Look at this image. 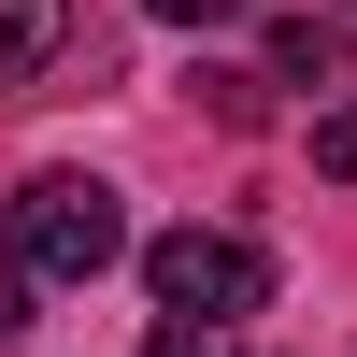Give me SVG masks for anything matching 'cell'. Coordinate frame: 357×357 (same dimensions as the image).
<instances>
[{
    "instance_id": "obj_5",
    "label": "cell",
    "mask_w": 357,
    "mask_h": 357,
    "mask_svg": "<svg viewBox=\"0 0 357 357\" xmlns=\"http://www.w3.org/2000/svg\"><path fill=\"white\" fill-rule=\"evenodd\" d=\"M314 172H329V186H357V114H314Z\"/></svg>"
},
{
    "instance_id": "obj_7",
    "label": "cell",
    "mask_w": 357,
    "mask_h": 357,
    "mask_svg": "<svg viewBox=\"0 0 357 357\" xmlns=\"http://www.w3.org/2000/svg\"><path fill=\"white\" fill-rule=\"evenodd\" d=\"M158 357H229V329H158Z\"/></svg>"
},
{
    "instance_id": "obj_1",
    "label": "cell",
    "mask_w": 357,
    "mask_h": 357,
    "mask_svg": "<svg viewBox=\"0 0 357 357\" xmlns=\"http://www.w3.org/2000/svg\"><path fill=\"white\" fill-rule=\"evenodd\" d=\"M129 257V215H114L100 172H29L15 186V286H100Z\"/></svg>"
},
{
    "instance_id": "obj_3",
    "label": "cell",
    "mask_w": 357,
    "mask_h": 357,
    "mask_svg": "<svg viewBox=\"0 0 357 357\" xmlns=\"http://www.w3.org/2000/svg\"><path fill=\"white\" fill-rule=\"evenodd\" d=\"M57 43H72V0H0V86H29Z\"/></svg>"
},
{
    "instance_id": "obj_8",
    "label": "cell",
    "mask_w": 357,
    "mask_h": 357,
    "mask_svg": "<svg viewBox=\"0 0 357 357\" xmlns=\"http://www.w3.org/2000/svg\"><path fill=\"white\" fill-rule=\"evenodd\" d=\"M15 329H29V286H15V272H0V343H15Z\"/></svg>"
},
{
    "instance_id": "obj_4",
    "label": "cell",
    "mask_w": 357,
    "mask_h": 357,
    "mask_svg": "<svg viewBox=\"0 0 357 357\" xmlns=\"http://www.w3.org/2000/svg\"><path fill=\"white\" fill-rule=\"evenodd\" d=\"M329 72H343V29L329 15H286L272 29V86H329Z\"/></svg>"
},
{
    "instance_id": "obj_2",
    "label": "cell",
    "mask_w": 357,
    "mask_h": 357,
    "mask_svg": "<svg viewBox=\"0 0 357 357\" xmlns=\"http://www.w3.org/2000/svg\"><path fill=\"white\" fill-rule=\"evenodd\" d=\"M143 286H158V329H243L272 301V257L243 229H158L143 243Z\"/></svg>"
},
{
    "instance_id": "obj_6",
    "label": "cell",
    "mask_w": 357,
    "mask_h": 357,
    "mask_svg": "<svg viewBox=\"0 0 357 357\" xmlns=\"http://www.w3.org/2000/svg\"><path fill=\"white\" fill-rule=\"evenodd\" d=\"M158 29H229V15H257V0H143Z\"/></svg>"
}]
</instances>
